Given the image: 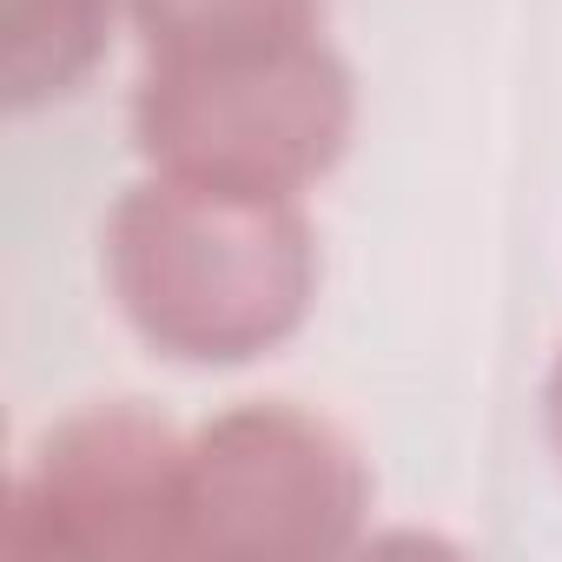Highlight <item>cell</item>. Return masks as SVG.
I'll use <instances>...</instances> for the list:
<instances>
[{
	"mask_svg": "<svg viewBox=\"0 0 562 562\" xmlns=\"http://www.w3.org/2000/svg\"><path fill=\"white\" fill-rule=\"evenodd\" d=\"M106 292L172 364L232 371L292 345L318 299L305 199L146 172L106 212Z\"/></svg>",
	"mask_w": 562,
	"mask_h": 562,
	"instance_id": "6da1fadb",
	"label": "cell"
},
{
	"mask_svg": "<svg viewBox=\"0 0 562 562\" xmlns=\"http://www.w3.org/2000/svg\"><path fill=\"white\" fill-rule=\"evenodd\" d=\"M351 126L358 93L325 34L218 60H146L133 93V146L146 172L245 192L305 199L345 159Z\"/></svg>",
	"mask_w": 562,
	"mask_h": 562,
	"instance_id": "7a4b0ae2",
	"label": "cell"
},
{
	"mask_svg": "<svg viewBox=\"0 0 562 562\" xmlns=\"http://www.w3.org/2000/svg\"><path fill=\"white\" fill-rule=\"evenodd\" d=\"M371 516L358 443L285 397L232 404L192 430L186 529L192 555H345Z\"/></svg>",
	"mask_w": 562,
	"mask_h": 562,
	"instance_id": "3957f363",
	"label": "cell"
},
{
	"mask_svg": "<svg viewBox=\"0 0 562 562\" xmlns=\"http://www.w3.org/2000/svg\"><path fill=\"white\" fill-rule=\"evenodd\" d=\"M186 450L139 397L87 404L41 430L8 490V555H192Z\"/></svg>",
	"mask_w": 562,
	"mask_h": 562,
	"instance_id": "277c9868",
	"label": "cell"
},
{
	"mask_svg": "<svg viewBox=\"0 0 562 562\" xmlns=\"http://www.w3.org/2000/svg\"><path fill=\"white\" fill-rule=\"evenodd\" d=\"M126 0H0V100L8 113H41L74 100L106 47Z\"/></svg>",
	"mask_w": 562,
	"mask_h": 562,
	"instance_id": "5b68a950",
	"label": "cell"
},
{
	"mask_svg": "<svg viewBox=\"0 0 562 562\" xmlns=\"http://www.w3.org/2000/svg\"><path fill=\"white\" fill-rule=\"evenodd\" d=\"M146 60H218L325 34V0H126Z\"/></svg>",
	"mask_w": 562,
	"mask_h": 562,
	"instance_id": "8992f818",
	"label": "cell"
},
{
	"mask_svg": "<svg viewBox=\"0 0 562 562\" xmlns=\"http://www.w3.org/2000/svg\"><path fill=\"white\" fill-rule=\"evenodd\" d=\"M542 424H549V450L562 463V351H555V371H549V391H542Z\"/></svg>",
	"mask_w": 562,
	"mask_h": 562,
	"instance_id": "52a82bcc",
	"label": "cell"
}]
</instances>
